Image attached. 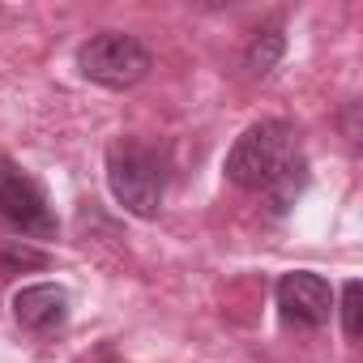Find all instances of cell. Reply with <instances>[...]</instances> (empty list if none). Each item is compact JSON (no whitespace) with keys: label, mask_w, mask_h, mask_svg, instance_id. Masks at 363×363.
Here are the masks:
<instances>
[{"label":"cell","mask_w":363,"mask_h":363,"mask_svg":"<svg viewBox=\"0 0 363 363\" xmlns=\"http://www.w3.org/2000/svg\"><path fill=\"white\" fill-rule=\"evenodd\" d=\"M278 308H282L286 320L316 329V325H325L329 312H333V291H329V282H325L320 274L295 269V274H286V278L278 282Z\"/></svg>","instance_id":"5b68a950"},{"label":"cell","mask_w":363,"mask_h":363,"mask_svg":"<svg viewBox=\"0 0 363 363\" xmlns=\"http://www.w3.org/2000/svg\"><path fill=\"white\" fill-rule=\"evenodd\" d=\"M77 69H82V77H90V82H99L107 90H124V86H137L150 73V52L133 35L103 30L90 43H82Z\"/></svg>","instance_id":"3957f363"},{"label":"cell","mask_w":363,"mask_h":363,"mask_svg":"<svg viewBox=\"0 0 363 363\" xmlns=\"http://www.w3.org/2000/svg\"><path fill=\"white\" fill-rule=\"evenodd\" d=\"M13 316L26 333H60L65 320H69V291L56 286V282H35V286H22L13 295Z\"/></svg>","instance_id":"8992f818"},{"label":"cell","mask_w":363,"mask_h":363,"mask_svg":"<svg viewBox=\"0 0 363 363\" xmlns=\"http://www.w3.org/2000/svg\"><path fill=\"white\" fill-rule=\"evenodd\" d=\"M18 265H43V252H30V248H22V252H0V269H18Z\"/></svg>","instance_id":"9c48e42d"},{"label":"cell","mask_w":363,"mask_h":363,"mask_svg":"<svg viewBox=\"0 0 363 363\" xmlns=\"http://www.w3.org/2000/svg\"><path fill=\"white\" fill-rule=\"evenodd\" d=\"M291 154H295V128L286 120H261L231 145L227 179L240 189H269L291 167Z\"/></svg>","instance_id":"7a4b0ae2"},{"label":"cell","mask_w":363,"mask_h":363,"mask_svg":"<svg viewBox=\"0 0 363 363\" xmlns=\"http://www.w3.org/2000/svg\"><path fill=\"white\" fill-rule=\"evenodd\" d=\"M278 56H282V30H265V35L248 48V69H252L257 77H265V73L278 65Z\"/></svg>","instance_id":"52a82bcc"},{"label":"cell","mask_w":363,"mask_h":363,"mask_svg":"<svg viewBox=\"0 0 363 363\" xmlns=\"http://www.w3.org/2000/svg\"><path fill=\"white\" fill-rule=\"evenodd\" d=\"M0 218L35 240H56V231H60V223L48 206V193L9 158H0Z\"/></svg>","instance_id":"277c9868"},{"label":"cell","mask_w":363,"mask_h":363,"mask_svg":"<svg viewBox=\"0 0 363 363\" xmlns=\"http://www.w3.org/2000/svg\"><path fill=\"white\" fill-rule=\"evenodd\" d=\"M107 184L128 214L154 218L162 210V189H167L162 158L141 141H116L107 150Z\"/></svg>","instance_id":"6da1fadb"},{"label":"cell","mask_w":363,"mask_h":363,"mask_svg":"<svg viewBox=\"0 0 363 363\" xmlns=\"http://www.w3.org/2000/svg\"><path fill=\"white\" fill-rule=\"evenodd\" d=\"M342 329H346V337L363 333V286L359 282L342 286Z\"/></svg>","instance_id":"ba28073f"}]
</instances>
